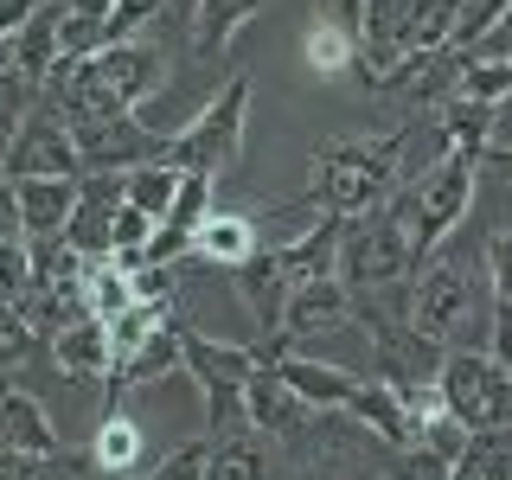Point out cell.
<instances>
[{"label":"cell","instance_id":"obj_1","mask_svg":"<svg viewBox=\"0 0 512 480\" xmlns=\"http://www.w3.org/2000/svg\"><path fill=\"white\" fill-rule=\"evenodd\" d=\"M314 199L320 212L333 218H365L378 212L384 199H397L404 192V128H391V135H359V141H333V148L314 154Z\"/></svg>","mask_w":512,"mask_h":480},{"label":"cell","instance_id":"obj_2","mask_svg":"<svg viewBox=\"0 0 512 480\" xmlns=\"http://www.w3.org/2000/svg\"><path fill=\"white\" fill-rule=\"evenodd\" d=\"M423 276V256H416V224H410V192L384 199L378 212L346 218L340 231V282L352 295H372V288H397Z\"/></svg>","mask_w":512,"mask_h":480},{"label":"cell","instance_id":"obj_3","mask_svg":"<svg viewBox=\"0 0 512 480\" xmlns=\"http://www.w3.org/2000/svg\"><path fill=\"white\" fill-rule=\"evenodd\" d=\"M410 327L429 333L436 346H468V333L493 327V282L474 263H423L410 295Z\"/></svg>","mask_w":512,"mask_h":480},{"label":"cell","instance_id":"obj_4","mask_svg":"<svg viewBox=\"0 0 512 480\" xmlns=\"http://www.w3.org/2000/svg\"><path fill=\"white\" fill-rule=\"evenodd\" d=\"M250 141V77H231L218 96H205L192 116L173 128L167 160L180 173H205V180H224V173L244 160Z\"/></svg>","mask_w":512,"mask_h":480},{"label":"cell","instance_id":"obj_5","mask_svg":"<svg viewBox=\"0 0 512 480\" xmlns=\"http://www.w3.org/2000/svg\"><path fill=\"white\" fill-rule=\"evenodd\" d=\"M436 384L468 429H512V372L487 346H448Z\"/></svg>","mask_w":512,"mask_h":480},{"label":"cell","instance_id":"obj_6","mask_svg":"<svg viewBox=\"0 0 512 480\" xmlns=\"http://www.w3.org/2000/svg\"><path fill=\"white\" fill-rule=\"evenodd\" d=\"M474 186H480V167L461 154H448L436 173H423L410 192V224H416V256L423 263H436V250L448 244V237L461 231V218L474 212Z\"/></svg>","mask_w":512,"mask_h":480},{"label":"cell","instance_id":"obj_7","mask_svg":"<svg viewBox=\"0 0 512 480\" xmlns=\"http://www.w3.org/2000/svg\"><path fill=\"white\" fill-rule=\"evenodd\" d=\"M7 180H84L77 128L52 103H39V116L7 141Z\"/></svg>","mask_w":512,"mask_h":480},{"label":"cell","instance_id":"obj_8","mask_svg":"<svg viewBox=\"0 0 512 480\" xmlns=\"http://www.w3.org/2000/svg\"><path fill=\"white\" fill-rule=\"evenodd\" d=\"M167 128H148L141 116H109V122H84L77 128V154H84V173H135L167 160Z\"/></svg>","mask_w":512,"mask_h":480},{"label":"cell","instance_id":"obj_9","mask_svg":"<svg viewBox=\"0 0 512 480\" xmlns=\"http://www.w3.org/2000/svg\"><path fill=\"white\" fill-rule=\"evenodd\" d=\"M372 340V378H384V384H436L442 378V359H448V346H436L429 333H416L410 320L404 327H372L365 333Z\"/></svg>","mask_w":512,"mask_h":480},{"label":"cell","instance_id":"obj_10","mask_svg":"<svg viewBox=\"0 0 512 480\" xmlns=\"http://www.w3.org/2000/svg\"><path fill=\"white\" fill-rule=\"evenodd\" d=\"M180 340H186V378L205 391H244V384L256 378V365H263V352L244 346V340H212V333L186 327L180 320Z\"/></svg>","mask_w":512,"mask_h":480},{"label":"cell","instance_id":"obj_11","mask_svg":"<svg viewBox=\"0 0 512 480\" xmlns=\"http://www.w3.org/2000/svg\"><path fill=\"white\" fill-rule=\"evenodd\" d=\"M96 64H103L109 90L122 96V109H141L148 96H160V84L173 77V52L154 39H122V45H103L96 52Z\"/></svg>","mask_w":512,"mask_h":480},{"label":"cell","instance_id":"obj_12","mask_svg":"<svg viewBox=\"0 0 512 480\" xmlns=\"http://www.w3.org/2000/svg\"><path fill=\"white\" fill-rule=\"evenodd\" d=\"M340 416H352V423L372 436L384 455H410L416 442H423V429H416V416L404 410V391L397 384H384V378H365L359 391H352V404L340 410Z\"/></svg>","mask_w":512,"mask_h":480},{"label":"cell","instance_id":"obj_13","mask_svg":"<svg viewBox=\"0 0 512 480\" xmlns=\"http://www.w3.org/2000/svg\"><path fill=\"white\" fill-rule=\"evenodd\" d=\"M45 352H52V372L71 384V391L116 372V352H109V320H96V314L71 320V327H58L52 340H45Z\"/></svg>","mask_w":512,"mask_h":480},{"label":"cell","instance_id":"obj_14","mask_svg":"<svg viewBox=\"0 0 512 480\" xmlns=\"http://www.w3.org/2000/svg\"><path fill=\"white\" fill-rule=\"evenodd\" d=\"M116 212H122V173H84V192H77L64 244L84 256V263L90 256H109V244H116Z\"/></svg>","mask_w":512,"mask_h":480},{"label":"cell","instance_id":"obj_15","mask_svg":"<svg viewBox=\"0 0 512 480\" xmlns=\"http://www.w3.org/2000/svg\"><path fill=\"white\" fill-rule=\"evenodd\" d=\"M352 320V288L340 282V276H320V282H308V288H295L288 295V308H282V333L295 340V352L308 346V340H320V333H333V327H346Z\"/></svg>","mask_w":512,"mask_h":480},{"label":"cell","instance_id":"obj_16","mask_svg":"<svg viewBox=\"0 0 512 480\" xmlns=\"http://www.w3.org/2000/svg\"><path fill=\"white\" fill-rule=\"evenodd\" d=\"M90 455L109 480H141L148 474V436H141L135 410L128 404H103L96 416V436H90Z\"/></svg>","mask_w":512,"mask_h":480},{"label":"cell","instance_id":"obj_17","mask_svg":"<svg viewBox=\"0 0 512 480\" xmlns=\"http://www.w3.org/2000/svg\"><path fill=\"white\" fill-rule=\"evenodd\" d=\"M231 288H237V301H244V314L263 327V340H269V333H282V308H288V295H295V288H288L276 250L263 244L250 263H237L231 269Z\"/></svg>","mask_w":512,"mask_h":480},{"label":"cell","instance_id":"obj_18","mask_svg":"<svg viewBox=\"0 0 512 480\" xmlns=\"http://www.w3.org/2000/svg\"><path fill=\"white\" fill-rule=\"evenodd\" d=\"M340 231H346V218L327 212L320 224L295 231L288 244H269V250H276V263H282V276H288V288H308L320 276H340Z\"/></svg>","mask_w":512,"mask_h":480},{"label":"cell","instance_id":"obj_19","mask_svg":"<svg viewBox=\"0 0 512 480\" xmlns=\"http://www.w3.org/2000/svg\"><path fill=\"white\" fill-rule=\"evenodd\" d=\"M0 448H13V455H58L64 448L52 410L20 384H0Z\"/></svg>","mask_w":512,"mask_h":480},{"label":"cell","instance_id":"obj_20","mask_svg":"<svg viewBox=\"0 0 512 480\" xmlns=\"http://www.w3.org/2000/svg\"><path fill=\"white\" fill-rule=\"evenodd\" d=\"M20 186V218H26V244H64L77 212L84 180H13Z\"/></svg>","mask_w":512,"mask_h":480},{"label":"cell","instance_id":"obj_21","mask_svg":"<svg viewBox=\"0 0 512 480\" xmlns=\"http://www.w3.org/2000/svg\"><path fill=\"white\" fill-rule=\"evenodd\" d=\"M276 372L288 378V391H295L308 410H346V404H352V391L365 384V378L340 372V365L314 359V352H282V359H276Z\"/></svg>","mask_w":512,"mask_h":480},{"label":"cell","instance_id":"obj_22","mask_svg":"<svg viewBox=\"0 0 512 480\" xmlns=\"http://www.w3.org/2000/svg\"><path fill=\"white\" fill-rule=\"evenodd\" d=\"M256 250H263L256 218H250V212H218V205H212V218L199 224V244H192L186 263H212V269H224V276H231V269L250 263Z\"/></svg>","mask_w":512,"mask_h":480},{"label":"cell","instance_id":"obj_23","mask_svg":"<svg viewBox=\"0 0 512 480\" xmlns=\"http://www.w3.org/2000/svg\"><path fill=\"white\" fill-rule=\"evenodd\" d=\"M58 26H64V0H39L32 20L13 32V45H7V58L20 64L26 77H39V84H52V71H58Z\"/></svg>","mask_w":512,"mask_h":480},{"label":"cell","instance_id":"obj_24","mask_svg":"<svg viewBox=\"0 0 512 480\" xmlns=\"http://www.w3.org/2000/svg\"><path fill=\"white\" fill-rule=\"evenodd\" d=\"M205 480H276V442H269L263 429H244V436L212 442Z\"/></svg>","mask_w":512,"mask_h":480},{"label":"cell","instance_id":"obj_25","mask_svg":"<svg viewBox=\"0 0 512 480\" xmlns=\"http://www.w3.org/2000/svg\"><path fill=\"white\" fill-rule=\"evenodd\" d=\"M77 288H84V308L96 320H116V314L135 308V269L116 263V256H90L84 276H77Z\"/></svg>","mask_w":512,"mask_h":480},{"label":"cell","instance_id":"obj_26","mask_svg":"<svg viewBox=\"0 0 512 480\" xmlns=\"http://www.w3.org/2000/svg\"><path fill=\"white\" fill-rule=\"evenodd\" d=\"M359 45L365 39H352L340 26L308 20V32H301V64H308V77H320V84H340L346 71H359Z\"/></svg>","mask_w":512,"mask_h":480},{"label":"cell","instance_id":"obj_27","mask_svg":"<svg viewBox=\"0 0 512 480\" xmlns=\"http://www.w3.org/2000/svg\"><path fill=\"white\" fill-rule=\"evenodd\" d=\"M256 13H263V0H205V7H199V39H192V58H224V52H231V39L256 20Z\"/></svg>","mask_w":512,"mask_h":480},{"label":"cell","instance_id":"obj_28","mask_svg":"<svg viewBox=\"0 0 512 480\" xmlns=\"http://www.w3.org/2000/svg\"><path fill=\"white\" fill-rule=\"evenodd\" d=\"M180 186H186V173L173 167V160H154V167H135V173H122V199L135 205V212H148L154 224L173 212Z\"/></svg>","mask_w":512,"mask_h":480},{"label":"cell","instance_id":"obj_29","mask_svg":"<svg viewBox=\"0 0 512 480\" xmlns=\"http://www.w3.org/2000/svg\"><path fill=\"white\" fill-rule=\"evenodd\" d=\"M455 480H512V429H474L455 461Z\"/></svg>","mask_w":512,"mask_h":480},{"label":"cell","instance_id":"obj_30","mask_svg":"<svg viewBox=\"0 0 512 480\" xmlns=\"http://www.w3.org/2000/svg\"><path fill=\"white\" fill-rule=\"evenodd\" d=\"M32 352H39V333H32V320L13 308V301H0V372L26 365Z\"/></svg>","mask_w":512,"mask_h":480},{"label":"cell","instance_id":"obj_31","mask_svg":"<svg viewBox=\"0 0 512 480\" xmlns=\"http://www.w3.org/2000/svg\"><path fill=\"white\" fill-rule=\"evenodd\" d=\"M468 436H474V429L461 423L455 410H442L436 423H423V448H429V455H442L448 468H455V461H461V448H468Z\"/></svg>","mask_w":512,"mask_h":480},{"label":"cell","instance_id":"obj_32","mask_svg":"<svg viewBox=\"0 0 512 480\" xmlns=\"http://www.w3.org/2000/svg\"><path fill=\"white\" fill-rule=\"evenodd\" d=\"M180 269H186V263H141V269H135V301L173 308V295H180Z\"/></svg>","mask_w":512,"mask_h":480},{"label":"cell","instance_id":"obj_33","mask_svg":"<svg viewBox=\"0 0 512 480\" xmlns=\"http://www.w3.org/2000/svg\"><path fill=\"white\" fill-rule=\"evenodd\" d=\"M205 461H212V442L192 436V442L173 448L167 461H154V480H205Z\"/></svg>","mask_w":512,"mask_h":480},{"label":"cell","instance_id":"obj_34","mask_svg":"<svg viewBox=\"0 0 512 480\" xmlns=\"http://www.w3.org/2000/svg\"><path fill=\"white\" fill-rule=\"evenodd\" d=\"M32 288V244H0V301H20Z\"/></svg>","mask_w":512,"mask_h":480},{"label":"cell","instance_id":"obj_35","mask_svg":"<svg viewBox=\"0 0 512 480\" xmlns=\"http://www.w3.org/2000/svg\"><path fill=\"white\" fill-rule=\"evenodd\" d=\"M480 269H487L493 295L512 301V231H493V237H487V250H480Z\"/></svg>","mask_w":512,"mask_h":480},{"label":"cell","instance_id":"obj_36","mask_svg":"<svg viewBox=\"0 0 512 480\" xmlns=\"http://www.w3.org/2000/svg\"><path fill=\"white\" fill-rule=\"evenodd\" d=\"M365 13H372V0H314V20L340 26V32H352V39H365Z\"/></svg>","mask_w":512,"mask_h":480},{"label":"cell","instance_id":"obj_37","mask_svg":"<svg viewBox=\"0 0 512 480\" xmlns=\"http://www.w3.org/2000/svg\"><path fill=\"white\" fill-rule=\"evenodd\" d=\"M487 352L512 372V301H500L493 295V327H487Z\"/></svg>","mask_w":512,"mask_h":480},{"label":"cell","instance_id":"obj_38","mask_svg":"<svg viewBox=\"0 0 512 480\" xmlns=\"http://www.w3.org/2000/svg\"><path fill=\"white\" fill-rule=\"evenodd\" d=\"M468 58H487V64H512V7L500 13V20H493V32H487V39L474 45Z\"/></svg>","mask_w":512,"mask_h":480},{"label":"cell","instance_id":"obj_39","mask_svg":"<svg viewBox=\"0 0 512 480\" xmlns=\"http://www.w3.org/2000/svg\"><path fill=\"white\" fill-rule=\"evenodd\" d=\"M0 244H26V218H20V186L0 180Z\"/></svg>","mask_w":512,"mask_h":480},{"label":"cell","instance_id":"obj_40","mask_svg":"<svg viewBox=\"0 0 512 480\" xmlns=\"http://www.w3.org/2000/svg\"><path fill=\"white\" fill-rule=\"evenodd\" d=\"M52 468V455H13V448H0V480H45Z\"/></svg>","mask_w":512,"mask_h":480},{"label":"cell","instance_id":"obj_41","mask_svg":"<svg viewBox=\"0 0 512 480\" xmlns=\"http://www.w3.org/2000/svg\"><path fill=\"white\" fill-rule=\"evenodd\" d=\"M487 167H493V173H500V180L512 186V148H506V154H493V160H487Z\"/></svg>","mask_w":512,"mask_h":480}]
</instances>
